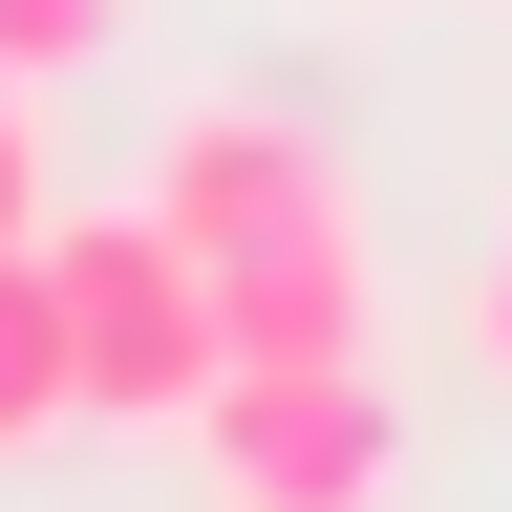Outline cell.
Masks as SVG:
<instances>
[{"label": "cell", "instance_id": "obj_3", "mask_svg": "<svg viewBox=\"0 0 512 512\" xmlns=\"http://www.w3.org/2000/svg\"><path fill=\"white\" fill-rule=\"evenodd\" d=\"M128 214H150L192 278H214V256H278V235H320V214H342V150H320L299 107H171Z\"/></svg>", "mask_w": 512, "mask_h": 512}, {"label": "cell", "instance_id": "obj_8", "mask_svg": "<svg viewBox=\"0 0 512 512\" xmlns=\"http://www.w3.org/2000/svg\"><path fill=\"white\" fill-rule=\"evenodd\" d=\"M470 342H491V384H512V214H491V256H470Z\"/></svg>", "mask_w": 512, "mask_h": 512}, {"label": "cell", "instance_id": "obj_6", "mask_svg": "<svg viewBox=\"0 0 512 512\" xmlns=\"http://www.w3.org/2000/svg\"><path fill=\"white\" fill-rule=\"evenodd\" d=\"M107 43H128V0H0V86H64Z\"/></svg>", "mask_w": 512, "mask_h": 512}, {"label": "cell", "instance_id": "obj_7", "mask_svg": "<svg viewBox=\"0 0 512 512\" xmlns=\"http://www.w3.org/2000/svg\"><path fill=\"white\" fill-rule=\"evenodd\" d=\"M43 235V150H22V86H0V256Z\"/></svg>", "mask_w": 512, "mask_h": 512}, {"label": "cell", "instance_id": "obj_1", "mask_svg": "<svg viewBox=\"0 0 512 512\" xmlns=\"http://www.w3.org/2000/svg\"><path fill=\"white\" fill-rule=\"evenodd\" d=\"M43 320H64V427H192L214 278H192L150 214H43Z\"/></svg>", "mask_w": 512, "mask_h": 512}, {"label": "cell", "instance_id": "obj_4", "mask_svg": "<svg viewBox=\"0 0 512 512\" xmlns=\"http://www.w3.org/2000/svg\"><path fill=\"white\" fill-rule=\"evenodd\" d=\"M384 342V278H363V214H320L278 256H214V363H363Z\"/></svg>", "mask_w": 512, "mask_h": 512}, {"label": "cell", "instance_id": "obj_2", "mask_svg": "<svg viewBox=\"0 0 512 512\" xmlns=\"http://www.w3.org/2000/svg\"><path fill=\"white\" fill-rule=\"evenodd\" d=\"M192 448H214L235 512H384L406 406H384V363H214L192 384Z\"/></svg>", "mask_w": 512, "mask_h": 512}, {"label": "cell", "instance_id": "obj_5", "mask_svg": "<svg viewBox=\"0 0 512 512\" xmlns=\"http://www.w3.org/2000/svg\"><path fill=\"white\" fill-rule=\"evenodd\" d=\"M64 427V320H43V235L0 256V448H43Z\"/></svg>", "mask_w": 512, "mask_h": 512}, {"label": "cell", "instance_id": "obj_9", "mask_svg": "<svg viewBox=\"0 0 512 512\" xmlns=\"http://www.w3.org/2000/svg\"><path fill=\"white\" fill-rule=\"evenodd\" d=\"M214 512H235V491H214Z\"/></svg>", "mask_w": 512, "mask_h": 512}]
</instances>
